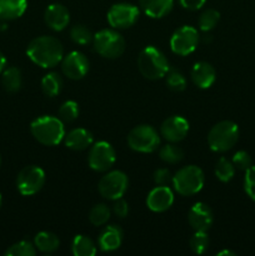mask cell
<instances>
[{
	"label": "cell",
	"instance_id": "obj_34",
	"mask_svg": "<svg viewBox=\"0 0 255 256\" xmlns=\"http://www.w3.org/2000/svg\"><path fill=\"white\" fill-rule=\"evenodd\" d=\"M92 36H94V35L92 34V32H90L85 25H74V26L70 29V38H72V40L75 44H89L90 42H92Z\"/></svg>",
	"mask_w": 255,
	"mask_h": 256
},
{
	"label": "cell",
	"instance_id": "obj_29",
	"mask_svg": "<svg viewBox=\"0 0 255 256\" xmlns=\"http://www.w3.org/2000/svg\"><path fill=\"white\" fill-rule=\"evenodd\" d=\"M110 219V209L105 204H98L92 208L89 212V220L94 226H102Z\"/></svg>",
	"mask_w": 255,
	"mask_h": 256
},
{
	"label": "cell",
	"instance_id": "obj_9",
	"mask_svg": "<svg viewBox=\"0 0 255 256\" xmlns=\"http://www.w3.org/2000/svg\"><path fill=\"white\" fill-rule=\"evenodd\" d=\"M45 184L44 170L36 165L22 168L16 178V188L24 196H32L42 190Z\"/></svg>",
	"mask_w": 255,
	"mask_h": 256
},
{
	"label": "cell",
	"instance_id": "obj_19",
	"mask_svg": "<svg viewBox=\"0 0 255 256\" xmlns=\"http://www.w3.org/2000/svg\"><path fill=\"white\" fill-rule=\"evenodd\" d=\"M64 144L68 149L82 152V150L89 149L94 144V138L89 130L76 128V129L70 130L68 134H65Z\"/></svg>",
	"mask_w": 255,
	"mask_h": 256
},
{
	"label": "cell",
	"instance_id": "obj_10",
	"mask_svg": "<svg viewBox=\"0 0 255 256\" xmlns=\"http://www.w3.org/2000/svg\"><path fill=\"white\" fill-rule=\"evenodd\" d=\"M199 44V34L195 28L182 25L172 32L170 38V49L174 54L186 56L196 49Z\"/></svg>",
	"mask_w": 255,
	"mask_h": 256
},
{
	"label": "cell",
	"instance_id": "obj_38",
	"mask_svg": "<svg viewBox=\"0 0 255 256\" xmlns=\"http://www.w3.org/2000/svg\"><path fill=\"white\" fill-rule=\"evenodd\" d=\"M154 182L159 186H168L169 182H172V176L170 172L165 168L156 169L154 172Z\"/></svg>",
	"mask_w": 255,
	"mask_h": 256
},
{
	"label": "cell",
	"instance_id": "obj_17",
	"mask_svg": "<svg viewBox=\"0 0 255 256\" xmlns=\"http://www.w3.org/2000/svg\"><path fill=\"white\" fill-rule=\"evenodd\" d=\"M44 20L48 26L54 32H62L69 25L70 12L62 4L54 2L45 9Z\"/></svg>",
	"mask_w": 255,
	"mask_h": 256
},
{
	"label": "cell",
	"instance_id": "obj_11",
	"mask_svg": "<svg viewBox=\"0 0 255 256\" xmlns=\"http://www.w3.org/2000/svg\"><path fill=\"white\" fill-rule=\"evenodd\" d=\"M116 160L115 149L106 142H98L90 146L88 162L94 172H108Z\"/></svg>",
	"mask_w": 255,
	"mask_h": 256
},
{
	"label": "cell",
	"instance_id": "obj_31",
	"mask_svg": "<svg viewBox=\"0 0 255 256\" xmlns=\"http://www.w3.org/2000/svg\"><path fill=\"white\" fill-rule=\"evenodd\" d=\"M35 254H36L35 245L32 242H26V240L15 242L5 252L6 256H34Z\"/></svg>",
	"mask_w": 255,
	"mask_h": 256
},
{
	"label": "cell",
	"instance_id": "obj_39",
	"mask_svg": "<svg viewBox=\"0 0 255 256\" xmlns=\"http://www.w3.org/2000/svg\"><path fill=\"white\" fill-rule=\"evenodd\" d=\"M112 212H114V214L116 215V216L122 218H122L126 216L128 212H129V205H128V202H125V200H122V198H120V199L114 200Z\"/></svg>",
	"mask_w": 255,
	"mask_h": 256
},
{
	"label": "cell",
	"instance_id": "obj_43",
	"mask_svg": "<svg viewBox=\"0 0 255 256\" xmlns=\"http://www.w3.org/2000/svg\"><path fill=\"white\" fill-rule=\"evenodd\" d=\"M2 194H0V206H2Z\"/></svg>",
	"mask_w": 255,
	"mask_h": 256
},
{
	"label": "cell",
	"instance_id": "obj_13",
	"mask_svg": "<svg viewBox=\"0 0 255 256\" xmlns=\"http://www.w3.org/2000/svg\"><path fill=\"white\" fill-rule=\"evenodd\" d=\"M62 72L68 79L80 80L89 72V60L82 52H72L62 59Z\"/></svg>",
	"mask_w": 255,
	"mask_h": 256
},
{
	"label": "cell",
	"instance_id": "obj_33",
	"mask_svg": "<svg viewBox=\"0 0 255 256\" xmlns=\"http://www.w3.org/2000/svg\"><path fill=\"white\" fill-rule=\"evenodd\" d=\"M78 116H79V105L74 100H68L59 108V119L62 122H72Z\"/></svg>",
	"mask_w": 255,
	"mask_h": 256
},
{
	"label": "cell",
	"instance_id": "obj_40",
	"mask_svg": "<svg viewBox=\"0 0 255 256\" xmlns=\"http://www.w3.org/2000/svg\"><path fill=\"white\" fill-rule=\"evenodd\" d=\"M179 2L184 9L195 12V10L202 9L205 5V2H206V0H179Z\"/></svg>",
	"mask_w": 255,
	"mask_h": 256
},
{
	"label": "cell",
	"instance_id": "obj_7",
	"mask_svg": "<svg viewBox=\"0 0 255 256\" xmlns=\"http://www.w3.org/2000/svg\"><path fill=\"white\" fill-rule=\"evenodd\" d=\"M128 145L138 152H152L159 148L160 135L154 126L148 124L138 125L128 135Z\"/></svg>",
	"mask_w": 255,
	"mask_h": 256
},
{
	"label": "cell",
	"instance_id": "obj_3",
	"mask_svg": "<svg viewBox=\"0 0 255 256\" xmlns=\"http://www.w3.org/2000/svg\"><path fill=\"white\" fill-rule=\"evenodd\" d=\"M138 68L144 78L149 80L162 79L169 72V62L164 52L149 45L140 52L138 56Z\"/></svg>",
	"mask_w": 255,
	"mask_h": 256
},
{
	"label": "cell",
	"instance_id": "obj_23",
	"mask_svg": "<svg viewBox=\"0 0 255 256\" xmlns=\"http://www.w3.org/2000/svg\"><path fill=\"white\" fill-rule=\"evenodd\" d=\"M34 245L36 250L44 252V254H50L59 249L60 240L55 234L50 232H40L35 235Z\"/></svg>",
	"mask_w": 255,
	"mask_h": 256
},
{
	"label": "cell",
	"instance_id": "obj_37",
	"mask_svg": "<svg viewBox=\"0 0 255 256\" xmlns=\"http://www.w3.org/2000/svg\"><path fill=\"white\" fill-rule=\"evenodd\" d=\"M232 162L236 169L244 170V172L246 169H249V168L252 165V158H250V155L248 154L246 152H244V150H240V152H235Z\"/></svg>",
	"mask_w": 255,
	"mask_h": 256
},
{
	"label": "cell",
	"instance_id": "obj_35",
	"mask_svg": "<svg viewBox=\"0 0 255 256\" xmlns=\"http://www.w3.org/2000/svg\"><path fill=\"white\" fill-rule=\"evenodd\" d=\"M165 76H166L168 88L172 92H182L186 88V79L179 70L169 69Z\"/></svg>",
	"mask_w": 255,
	"mask_h": 256
},
{
	"label": "cell",
	"instance_id": "obj_4",
	"mask_svg": "<svg viewBox=\"0 0 255 256\" xmlns=\"http://www.w3.org/2000/svg\"><path fill=\"white\" fill-rule=\"evenodd\" d=\"M239 140V126L232 120H222L215 124L208 134V144L215 152H225Z\"/></svg>",
	"mask_w": 255,
	"mask_h": 256
},
{
	"label": "cell",
	"instance_id": "obj_21",
	"mask_svg": "<svg viewBox=\"0 0 255 256\" xmlns=\"http://www.w3.org/2000/svg\"><path fill=\"white\" fill-rule=\"evenodd\" d=\"M140 9L152 19H160L172 12L174 0H139Z\"/></svg>",
	"mask_w": 255,
	"mask_h": 256
},
{
	"label": "cell",
	"instance_id": "obj_16",
	"mask_svg": "<svg viewBox=\"0 0 255 256\" xmlns=\"http://www.w3.org/2000/svg\"><path fill=\"white\" fill-rule=\"evenodd\" d=\"M174 202V194L169 186H156L149 192L146 198V205L152 212H164L170 209Z\"/></svg>",
	"mask_w": 255,
	"mask_h": 256
},
{
	"label": "cell",
	"instance_id": "obj_26",
	"mask_svg": "<svg viewBox=\"0 0 255 256\" xmlns=\"http://www.w3.org/2000/svg\"><path fill=\"white\" fill-rule=\"evenodd\" d=\"M62 80L58 72H48L42 79V90L46 96L54 98L62 92Z\"/></svg>",
	"mask_w": 255,
	"mask_h": 256
},
{
	"label": "cell",
	"instance_id": "obj_24",
	"mask_svg": "<svg viewBox=\"0 0 255 256\" xmlns=\"http://www.w3.org/2000/svg\"><path fill=\"white\" fill-rule=\"evenodd\" d=\"M2 84L8 92H16L22 88V72L18 68L10 66L2 72Z\"/></svg>",
	"mask_w": 255,
	"mask_h": 256
},
{
	"label": "cell",
	"instance_id": "obj_36",
	"mask_svg": "<svg viewBox=\"0 0 255 256\" xmlns=\"http://www.w3.org/2000/svg\"><path fill=\"white\" fill-rule=\"evenodd\" d=\"M244 190L248 196L255 202V165H252L249 169L245 170Z\"/></svg>",
	"mask_w": 255,
	"mask_h": 256
},
{
	"label": "cell",
	"instance_id": "obj_42",
	"mask_svg": "<svg viewBox=\"0 0 255 256\" xmlns=\"http://www.w3.org/2000/svg\"><path fill=\"white\" fill-rule=\"evenodd\" d=\"M218 256H222V255H235L234 252H230V250H222L216 254Z\"/></svg>",
	"mask_w": 255,
	"mask_h": 256
},
{
	"label": "cell",
	"instance_id": "obj_1",
	"mask_svg": "<svg viewBox=\"0 0 255 256\" xmlns=\"http://www.w3.org/2000/svg\"><path fill=\"white\" fill-rule=\"evenodd\" d=\"M26 55L34 64L44 69H52L62 62L64 48L56 38L42 35L32 39L26 48Z\"/></svg>",
	"mask_w": 255,
	"mask_h": 256
},
{
	"label": "cell",
	"instance_id": "obj_18",
	"mask_svg": "<svg viewBox=\"0 0 255 256\" xmlns=\"http://www.w3.org/2000/svg\"><path fill=\"white\" fill-rule=\"evenodd\" d=\"M192 82L200 89H209L216 79V72L212 64L206 62H195L190 72Z\"/></svg>",
	"mask_w": 255,
	"mask_h": 256
},
{
	"label": "cell",
	"instance_id": "obj_8",
	"mask_svg": "<svg viewBox=\"0 0 255 256\" xmlns=\"http://www.w3.org/2000/svg\"><path fill=\"white\" fill-rule=\"evenodd\" d=\"M128 185H129V180H128L126 174L120 170H112L102 175L98 184V190L104 199L114 202L124 196L128 190Z\"/></svg>",
	"mask_w": 255,
	"mask_h": 256
},
{
	"label": "cell",
	"instance_id": "obj_6",
	"mask_svg": "<svg viewBox=\"0 0 255 256\" xmlns=\"http://www.w3.org/2000/svg\"><path fill=\"white\" fill-rule=\"evenodd\" d=\"M94 49L100 56L116 59L125 52V39L114 29H102L92 36Z\"/></svg>",
	"mask_w": 255,
	"mask_h": 256
},
{
	"label": "cell",
	"instance_id": "obj_15",
	"mask_svg": "<svg viewBox=\"0 0 255 256\" xmlns=\"http://www.w3.org/2000/svg\"><path fill=\"white\" fill-rule=\"evenodd\" d=\"M212 212L205 202H196L192 205L188 214V222L194 232H208L212 225Z\"/></svg>",
	"mask_w": 255,
	"mask_h": 256
},
{
	"label": "cell",
	"instance_id": "obj_27",
	"mask_svg": "<svg viewBox=\"0 0 255 256\" xmlns=\"http://www.w3.org/2000/svg\"><path fill=\"white\" fill-rule=\"evenodd\" d=\"M159 156L166 164H178L184 159V152L175 142H170L159 150Z\"/></svg>",
	"mask_w": 255,
	"mask_h": 256
},
{
	"label": "cell",
	"instance_id": "obj_32",
	"mask_svg": "<svg viewBox=\"0 0 255 256\" xmlns=\"http://www.w3.org/2000/svg\"><path fill=\"white\" fill-rule=\"evenodd\" d=\"M190 249L194 254L202 255L209 248V238L206 232H195L194 235L190 238Z\"/></svg>",
	"mask_w": 255,
	"mask_h": 256
},
{
	"label": "cell",
	"instance_id": "obj_12",
	"mask_svg": "<svg viewBox=\"0 0 255 256\" xmlns=\"http://www.w3.org/2000/svg\"><path fill=\"white\" fill-rule=\"evenodd\" d=\"M139 8L130 2H118L108 12V22L114 29H128L139 19Z\"/></svg>",
	"mask_w": 255,
	"mask_h": 256
},
{
	"label": "cell",
	"instance_id": "obj_20",
	"mask_svg": "<svg viewBox=\"0 0 255 256\" xmlns=\"http://www.w3.org/2000/svg\"><path fill=\"white\" fill-rule=\"evenodd\" d=\"M122 242V232L116 225H108L100 232L98 246L102 252H114L119 249Z\"/></svg>",
	"mask_w": 255,
	"mask_h": 256
},
{
	"label": "cell",
	"instance_id": "obj_2",
	"mask_svg": "<svg viewBox=\"0 0 255 256\" xmlns=\"http://www.w3.org/2000/svg\"><path fill=\"white\" fill-rule=\"evenodd\" d=\"M30 132L34 139L45 146H55L64 140V122L59 118L52 115H42L32 120Z\"/></svg>",
	"mask_w": 255,
	"mask_h": 256
},
{
	"label": "cell",
	"instance_id": "obj_5",
	"mask_svg": "<svg viewBox=\"0 0 255 256\" xmlns=\"http://www.w3.org/2000/svg\"><path fill=\"white\" fill-rule=\"evenodd\" d=\"M204 172L196 165L182 168L172 176L174 190L182 196H192L198 194L204 186Z\"/></svg>",
	"mask_w": 255,
	"mask_h": 256
},
{
	"label": "cell",
	"instance_id": "obj_28",
	"mask_svg": "<svg viewBox=\"0 0 255 256\" xmlns=\"http://www.w3.org/2000/svg\"><path fill=\"white\" fill-rule=\"evenodd\" d=\"M235 166L232 162L222 156L215 164V176L222 182H229L234 178Z\"/></svg>",
	"mask_w": 255,
	"mask_h": 256
},
{
	"label": "cell",
	"instance_id": "obj_44",
	"mask_svg": "<svg viewBox=\"0 0 255 256\" xmlns=\"http://www.w3.org/2000/svg\"><path fill=\"white\" fill-rule=\"evenodd\" d=\"M0 165H2V156H0Z\"/></svg>",
	"mask_w": 255,
	"mask_h": 256
},
{
	"label": "cell",
	"instance_id": "obj_41",
	"mask_svg": "<svg viewBox=\"0 0 255 256\" xmlns=\"http://www.w3.org/2000/svg\"><path fill=\"white\" fill-rule=\"evenodd\" d=\"M5 65H6V59H5L4 54H2V52H0V74H2V72H4Z\"/></svg>",
	"mask_w": 255,
	"mask_h": 256
},
{
	"label": "cell",
	"instance_id": "obj_14",
	"mask_svg": "<svg viewBox=\"0 0 255 256\" xmlns=\"http://www.w3.org/2000/svg\"><path fill=\"white\" fill-rule=\"evenodd\" d=\"M189 132V122L180 115H172L162 122L160 135L169 142H179L185 139Z\"/></svg>",
	"mask_w": 255,
	"mask_h": 256
},
{
	"label": "cell",
	"instance_id": "obj_30",
	"mask_svg": "<svg viewBox=\"0 0 255 256\" xmlns=\"http://www.w3.org/2000/svg\"><path fill=\"white\" fill-rule=\"evenodd\" d=\"M220 20V12L215 9H206L199 16V29L204 32H209L214 29Z\"/></svg>",
	"mask_w": 255,
	"mask_h": 256
},
{
	"label": "cell",
	"instance_id": "obj_25",
	"mask_svg": "<svg viewBox=\"0 0 255 256\" xmlns=\"http://www.w3.org/2000/svg\"><path fill=\"white\" fill-rule=\"evenodd\" d=\"M72 252L75 256H94L96 254V246L90 238L76 235L72 239Z\"/></svg>",
	"mask_w": 255,
	"mask_h": 256
},
{
	"label": "cell",
	"instance_id": "obj_22",
	"mask_svg": "<svg viewBox=\"0 0 255 256\" xmlns=\"http://www.w3.org/2000/svg\"><path fill=\"white\" fill-rule=\"evenodd\" d=\"M26 8L28 0H0V19H18L26 12Z\"/></svg>",
	"mask_w": 255,
	"mask_h": 256
}]
</instances>
